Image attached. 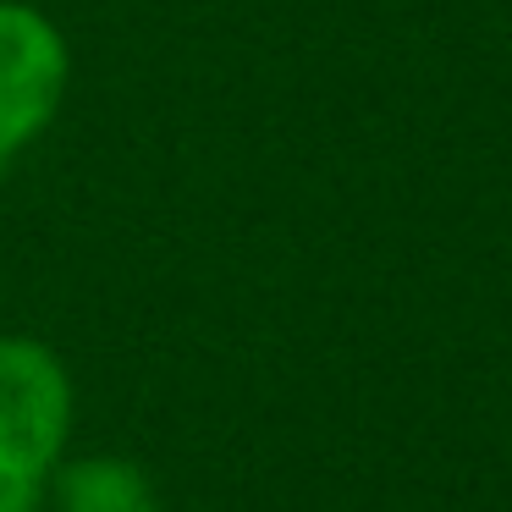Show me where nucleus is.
I'll return each mask as SVG.
<instances>
[{
  "mask_svg": "<svg viewBox=\"0 0 512 512\" xmlns=\"http://www.w3.org/2000/svg\"><path fill=\"white\" fill-rule=\"evenodd\" d=\"M72 369L39 336H0V479H45L72 441Z\"/></svg>",
  "mask_w": 512,
  "mask_h": 512,
  "instance_id": "f257e3e1",
  "label": "nucleus"
},
{
  "mask_svg": "<svg viewBox=\"0 0 512 512\" xmlns=\"http://www.w3.org/2000/svg\"><path fill=\"white\" fill-rule=\"evenodd\" d=\"M67 34L28 0H0V171L45 138L67 100Z\"/></svg>",
  "mask_w": 512,
  "mask_h": 512,
  "instance_id": "f03ea898",
  "label": "nucleus"
},
{
  "mask_svg": "<svg viewBox=\"0 0 512 512\" xmlns=\"http://www.w3.org/2000/svg\"><path fill=\"white\" fill-rule=\"evenodd\" d=\"M50 512H160V490L138 457L83 452L50 474Z\"/></svg>",
  "mask_w": 512,
  "mask_h": 512,
  "instance_id": "7ed1b4c3",
  "label": "nucleus"
}]
</instances>
